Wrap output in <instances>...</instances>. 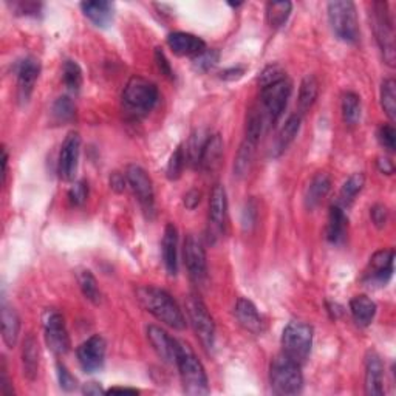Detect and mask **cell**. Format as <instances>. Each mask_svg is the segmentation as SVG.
<instances>
[{
  "label": "cell",
  "mask_w": 396,
  "mask_h": 396,
  "mask_svg": "<svg viewBox=\"0 0 396 396\" xmlns=\"http://www.w3.org/2000/svg\"><path fill=\"white\" fill-rule=\"evenodd\" d=\"M135 295L138 302L141 304L144 310L150 313L152 316L157 318L160 322H163V324L174 330L186 328L185 314H183L174 297L164 290L150 287L149 285V287H138Z\"/></svg>",
  "instance_id": "obj_1"
},
{
  "label": "cell",
  "mask_w": 396,
  "mask_h": 396,
  "mask_svg": "<svg viewBox=\"0 0 396 396\" xmlns=\"http://www.w3.org/2000/svg\"><path fill=\"white\" fill-rule=\"evenodd\" d=\"M160 99L158 87L149 79L134 76L124 87L122 110L130 120H141L149 115Z\"/></svg>",
  "instance_id": "obj_2"
},
{
  "label": "cell",
  "mask_w": 396,
  "mask_h": 396,
  "mask_svg": "<svg viewBox=\"0 0 396 396\" xmlns=\"http://www.w3.org/2000/svg\"><path fill=\"white\" fill-rule=\"evenodd\" d=\"M175 365L178 367L183 388L188 395L200 396L208 395L209 383L204 367L197 358L195 351L189 344L177 341V351H175Z\"/></svg>",
  "instance_id": "obj_3"
},
{
  "label": "cell",
  "mask_w": 396,
  "mask_h": 396,
  "mask_svg": "<svg viewBox=\"0 0 396 396\" xmlns=\"http://www.w3.org/2000/svg\"><path fill=\"white\" fill-rule=\"evenodd\" d=\"M300 364L285 355H278L273 359L269 369L271 387L277 395H297L302 392L304 376Z\"/></svg>",
  "instance_id": "obj_4"
},
{
  "label": "cell",
  "mask_w": 396,
  "mask_h": 396,
  "mask_svg": "<svg viewBox=\"0 0 396 396\" xmlns=\"http://www.w3.org/2000/svg\"><path fill=\"white\" fill-rule=\"evenodd\" d=\"M313 346V328L302 320H292L282 334V355L302 365L310 356Z\"/></svg>",
  "instance_id": "obj_5"
},
{
  "label": "cell",
  "mask_w": 396,
  "mask_h": 396,
  "mask_svg": "<svg viewBox=\"0 0 396 396\" xmlns=\"http://www.w3.org/2000/svg\"><path fill=\"white\" fill-rule=\"evenodd\" d=\"M328 20L334 34L344 42L355 43L359 39V24L356 6L348 0L328 3Z\"/></svg>",
  "instance_id": "obj_6"
},
{
  "label": "cell",
  "mask_w": 396,
  "mask_h": 396,
  "mask_svg": "<svg viewBox=\"0 0 396 396\" xmlns=\"http://www.w3.org/2000/svg\"><path fill=\"white\" fill-rule=\"evenodd\" d=\"M373 30L376 34L378 45L383 51L384 61L393 67L395 65V28L392 14L388 11V3H373Z\"/></svg>",
  "instance_id": "obj_7"
},
{
  "label": "cell",
  "mask_w": 396,
  "mask_h": 396,
  "mask_svg": "<svg viewBox=\"0 0 396 396\" xmlns=\"http://www.w3.org/2000/svg\"><path fill=\"white\" fill-rule=\"evenodd\" d=\"M186 311L190 324H192L197 337L206 350H212L215 339V325L206 305L197 295H190L186 299Z\"/></svg>",
  "instance_id": "obj_8"
},
{
  "label": "cell",
  "mask_w": 396,
  "mask_h": 396,
  "mask_svg": "<svg viewBox=\"0 0 396 396\" xmlns=\"http://www.w3.org/2000/svg\"><path fill=\"white\" fill-rule=\"evenodd\" d=\"M292 92V84L288 78H285L278 83L268 85L265 89H262V107L263 113L267 115V118L271 122H276L281 118L287 102L291 97Z\"/></svg>",
  "instance_id": "obj_9"
},
{
  "label": "cell",
  "mask_w": 396,
  "mask_h": 396,
  "mask_svg": "<svg viewBox=\"0 0 396 396\" xmlns=\"http://www.w3.org/2000/svg\"><path fill=\"white\" fill-rule=\"evenodd\" d=\"M183 257H185V265L188 268V273L190 278L197 283L201 285L206 282L208 278V262H206V253L201 241L194 234H189L185 240V246H183Z\"/></svg>",
  "instance_id": "obj_10"
},
{
  "label": "cell",
  "mask_w": 396,
  "mask_h": 396,
  "mask_svg": "<svg viewBox=\"0 0 396 396\" xmlns=\"http://www.w3.org/2000/svg\"><path fill=\"white\" fill-rule=\"evenodd\" d=\"M45 342L55 355H65L70 350V337L62 314L56 310H47L43 314Z\"/></svg>",
  "instance_id": "obj_11"
},
{
  "label": "cell",
  "mask_w": 396,
  "mask_h": 396,
  "mask_svg": "<svg viewBox=\"0 0 396 396\" xmlns=\"http://www.w3.org/2000/svg\"><path fill=\"white\" fill-rule=\"evenodd\" d=\"M126 178L129 186L134 190L139 204L146 214H153L155 211V194H153L152 180L141 166L130 164L126 169Z\"/></svg>",
  "instance_id": "obj_12"
},
{
  "label": "cell",
  "mask_w": 396,
  "mask_h": 396,
  "mask_svg": "<svg viewBox=\"0 0 396 396\" xmlns=\"http://www.w3.org/2000/svg\"><path fill=\"white\" fill-rule=\"evenodd\" d=\"M226 214H228V195L223 185H215L211 190L209 198V222H208V239L209 243H215V240L222 236Z\"/></svg>",
  "instance_id": "obj_13"
},
{
  "label": "cell",
  "mask_w": 396,
  "mask_h": 396,
  "mask_svg": "<svg viewBox=\"0 0 396 396\" xmlns=\"http://www.w3.org/2000/svg\"><path fill=\"white\" fill-rule=\"evenodd\" d=\"M78 361L87 373H94L102 369L106 361V341L99 334L89 337L78 347Z\"/></svg>",
  "instance_id": "obj_14"
},
{
  "label": "cell",
  "mask_w": 396,
  "mask_h": 396,
  "mask_svg": "<svg viewBox=\"0 0 396 396\" xmlns=\"http://www.w3.org/2000/svg\"><path fill=\"white\" fill-rule=\"evenodd\" d=\"M393 249H381L372 255L369 269L365 273V281L373 285H386L393 276Z\"/></svg>",
  "instance_id": "obj_15"
},
{
  "label": "cell",
  "mask_w": 396,
  "mask_h": 396,
  "mask_svg": "<svg viewBox=\"0 0 396 396\" xmlns=\"http://www.w3.org/2000/svg\"><path fill=\"white\" fill-rule=\"evenodd\" d=\"M79 152H80V136L78 132H70L62 144V149L59 153V163H57V169H59V175L62 180L70 181L75 178V174L78 171Z\"/></svg>",
  "instance_id": "obj_16"
},
{
  "label": "cell",
  "mask_w": 396,
  "mask_h": 396,
  "mask_svg": "<svg viewBox=\"0 0 396 396\" xmlns=\"http://www.w3.org/2000/svg\"><path fill=\"white\" fill-rule=\"evenodd\" d=\"M17 94L19 101L25 104L30 99L41 75V64L34 57H25L17 64Z\"/></svg>",
  "instance_id": "obj_17"
},
{
  "label": "cell",
  "mask_w": 396,
  "mask_h": 396,
  "mask_svg": "<svg viewBox=\"0 0 396 396\" xmlns=\"http://www.w3.org/2000/svg\"><path fill=\"white\" fill-rule=\"evenodd\" d=\"M167 45L177 56H192L197 57L206 51V42L195 34L175 31L167 36Z\"/></svg>",
  "instance_id": "obj_18"
},
{
  "label": "cell",
  "mask_w": 396,
  "mask_h": 396,
  "mask_svg": "<svg viewBox=\"0 0 396 396\" xmlns=\"http://www.w3.org/2000/svg\"><path fill=\"white\" fill-rule=\"evenodd\" d=\"M365 393L369 396L384 395V365L375 351L365 358Z\"/></svg>",
  "instance_id": "obj_19"
},
{
  "label": "cell",
  "mask_w": 396,
  "mask_h": 396,
  "mask_svg": "<svg viewBox=\"0 0 396 396\" xmlns=\"http://www.w3.org/2000/svg\"><path fill=\"white\" fill-rule=\"evenodd\" d=\"M148 339L157 355L166 362L175 364V351H177V339L169 336L163 328L157 325L148 327Z\"/></svg>",
  "instance_id": "obj_20"
},
{
  "label": "cell",
  "mask_w": 396,
  "mask_h": 396,
  "mask_svg": "<svg viewBox=\"0 0 396 396\" xmlns=\"http://www.w3.org/2000/svg\"><path fill=\"white\" fill-rule=\"evenodd\" d=\"M236 318L239 324L243 327L246 332L253 334H260L263 332V319L257 311V308L245 297H240L236 304Z\"/></svg>",
  "instance_id": "obj_21"
},
{
  "label": "cell",
  "mask_w": 396,
  "mask_h": 396,
  "mask_svg": "<svg viewBox=\"0 0 396 396\" xmlns=\"http://www.w3.org/2000/svg\"><path fill=\"white\" fill-rule=\"evenodd\" d=\"M41 350L38 339L33 334H28L22 344V365H24V375L27 379L34 381L39 375Z\"/></svg>",
  "instance_id": "obj_22"
},
{
  "label": "cell",
  "mask_w": 396,
  "mask_h": 396,
  "mask_svg": "<svg viewBox=\"0 0 396 396\" xmlns=\"http://www.w3.org/2000/svg\"><path fill=\"white\" fill-rule=\"evenodd\" d=\"M0 320H2V337L6 347H16L20 332V318L17 311L5 300L2 302V310H0Z\"/></svg>",
  "instance_id": "obj_23"
},
{
  "label": "cell",
  "mask_w": 396,
  "mask_h": 396,
  "mask_svg": "<svg viewBox=\"0 0 396 396\" xmlns=\"http://www.w3.org/2000/svg\"><path fill=\"white\" fill-rule=\"evenodd\" d=\"M163 260L166 271L171 276H175L178 271V234L177 228L169 223L163 236Z\"/></svg>",
  "instance_id": "obj_24"
},
{
  "label": "cell",
  "mask_w": 396,
  "mask_h": 396,
  "mask_svg": "<svg viewBox=\"0 0 396 396\" xmlns=\"http://www.w3.org/2000/svg\"><path fill=\"white\" fill-rule=\"evenodd\" d=\"M330 189H332V180L325 172H319L311 178L310 185L305 192V204L308 209L318 208L325 200Z\"/></svg>",
  "instance_id": "obj_25"
},
{
  "label": "cell",
  "mask_w": 396,
  "mask_h": 396,
  "mask_svg": "<svg viewBox=\"0 0 396 396\" xmlns=\"http://www.w3.org/2000/svg\"><path fill=\"white\" fill-rule=\"evenodd\" d=\"M350 311L358 327H369L376 316V304L364 295L355 296L350 300Z\"/></svg>",
  "instance_id": "obj_26"
},
{
  "label": "cell",
  "mask_w": 396,
  "mask_h": 396,
  "mask_svg": "<svg viewBox=\"0 0 396 396\" xmlns=\"http://www.w3.org/2000/svg\"><path fill=\"white\" fill-rule=\"evenodd\" d=\"M347 226H348V220L346 217V212H344L339 204H334V206L330 208L328 225H327L328 241H332L333 245L342 243L347 236Z\"/></svg>",
  "instance_id": "obj_27"
},
{
  "label": "cell",
  "mask_w": 396,
  "mask_h": 396,
  "mask_svg": "<svg viewBox=\"0 0 396 396\" xmlns=\"http://www.w3.org/2000/svg\"><path fill=\"white\" fill-rule=\"evenodd\" d=\"M84 16L93 22L97 27L104 28L113 20V5L104 0H97V2H83L80 3Z\"/></svg>",
  "instance_id": "obj_28"
},
{
  "label": "cell",
  "mask_w": 396,
  "mask_h": 396,
  "mask_svg": "<svg viewBox=\"0 0 396 396\" xmlns=\"http://www.w3.org/2000/svg\"><path fill=\"white\" fill-rule=\"evenodd\" d=\"M223 157V139L218 134L209 136V139L204 144V149L200 158V167L204 171H214L220 164Z\"/></svg>",
  "instance_id": "obj_29"
},
{
  "label": "cell",
  "mask_w": 396,
  "mask_h": 396,
  "mask_svg": "<svg viewBox=\"0 0 396 396\" xmlns=\"http://www.w3.org/2000/svg\"><path fill=\"white\" fill-rule=\"evenodd\" d=\"M300 124H302V116H300L299 113L291 115L287 120V122L283 124V127L281 129V132H278L277 141L274 146L276 155H281V153L287 150L288 146L295 141L300 130Z\"/></svg>",
  "instance_id": "obj_30"
},
{
  "label": "cell",
  "mask_w": 396,
  "mask_h": 396,
  "mask_svg": "<svg viewBox=\"0 0 396 396\" xmlns=\"http://www.w3.org/2000/svg\"><path fill=\"white\" fill-rule=\"evenodd\" d=\"M319 94V83L316 76L306 75L302 83H300L299 89V98H297V107H299V115L308 112L313 107L316 98Z\"/></svg>",
  "instance_id": "obj_31"
},
{
  "label": "cell",
  "mask_w": 396,
  "mask_h": 396,
  "mask_svg": "<svg viewBox=\"0 0 396 396\" xmlns=\"http://www.w3.org/2000/svg\"><path fill=\"white\" fill-rule=\"evenodd\" d=\"M292 11V3L288 0L283 2H269L267 5V20L271 28H281L287 24L290 14Z\"/></svg>",
  "instance_id": "obj_32"
},
{
  "label": "cell",
  "mask_w": 396,
  "mask_h": 396,
  "mask_svg": "<svg viewBox=\"0 0 396 396\" xmlns=\"http://www.w3.org/2000/svg\"><path fill=\"white\" fill-rule=\"evenodd\" d=\"M364 185H365L364 174L358 172V174L350 175L347 181L342 185L341 194H339V201L342 203V206H350V204L355 201L356 195L362 190Z\"/></svg>",
  "instance_id": "obj_33"
},
{
  "label": "cell",
  "mask_w": 396,
  "mask_h": 396,
  "mask_svg": "<svg viewBox=\"0 0 396 396\" xmlns=\"http://www.w3.org/2000/svg\"><path fill=\"white\" fill-rule=\"evenodd\" d=\"M342 116L348 126H356L361 120V98L356 93L348 92L342 97Z\"/></svg>",
  "instance_id": "obj_34"
},
{
  "label": "cell",
  "mask_w": 396,
  "mask_h": 396,
  "mask_svg": "<svg viewBox=\"0 0 396 396\" xmlns=\"http://www.w3.org/2000/svg\"><path fill=\"white\" fill-rule=\"evenodd\" d=\"M209 136L211 135H208L204 130H197L195 134H192V136H190L186 148V158L190 166L194 167L200 166V158L204 149V144H206Z\"/></svg>",
  "instance_id": "obj_35"
},
{
  "label": "cell",
  "mask_w": 396,
  "mask_h": 396,
  "mask_svg": "<svg viewBox=\"0 0 396 396\" xmlns=\"http://www.w3.org/2000/svg\"><path fill=\"white\" fill-rule=\"evenodd\" d=\"M265 121L267 115L263 113V110L253 108L248 115L246 120V138L248 141H251L254 144L259 143V139L263 134V129H265Z\"/></svg>",
  "instance_id": "obj_36"
},
{
  "label": "cell",
  "mask_w": 396,
  "mask_h": 396,
  "mask_svg": "<svg viewBox=\"0 0 396 396\" xmlns=\"http://www.w3.org/2000/svg\"><path fill=\"white\" fill-rule=\"evenodd\" d=\"M255 146L257 144L248 141V139H245V141L241 143L236 158V164H234V174H236L237 177H245V175L249 172V169H251Z\"/></svg>",
  "instance_id": "obj_37"
},
{
  "label": "cell",
  "mask_w": 396,
  "mask_h": 396,
  "mask_svg": "<svg viewBox=\"0 0 396 396\" xmlns=\"http://www.w3.org/2000/svg\"><path fill=\"white\" fill-rule=\"evenodd\" d=\"M381 106L392 121L396 120V83L388 78L381 84Z\"/></svg>",
  "instance_id": "obj_38"
},
{
  "label": "cell",
  "mask_w": 396,
  "mask_h": 396,
  "mask_svg": "<svg viewBox=\"0 0 396 396\" xmlns=\"http://www.w3.org/2000/svg\"><path fill=\"white\" fill-rule=\"evenodd\" d=\"M62 78L64 84L71 92H79L83 87V70L75 61H65L62 67Z\"/></svg>",
  "instance_id": "obj_39"
},
{
  "label": "cell",
  "mask_w": 396,
  "mask_h": 396,
  "mask_svg": "<svg viewBox=\"0 0 396 396\" xmlns=\"http://www.w3.org/2000/svg\"><path fill=\"white\" fill-rule=\"evenodd\" d=\"M79 285L87 300H90L94 305L101 302V291L98 288V282L90 271H83V273L79 274Z\"/></svg>",
  "instance_id": "obj_40"
},
{
  "label": "cell",
  "mask_w": 396,
  "mask_h": 396,
  "mask_svg": "<svg viewBox=\"0 0 396 396\" xmlns=\"http://www.w3.org/2000/svg\"><path fill=\"white\" fill-rule=\"evenodd\" d=\"M76 107L69 97H61L55 101L53 108H51V115L57 122H70L75 118Z\"/></svg>",
  "instance_id": "obj_41"
},
{
  "label": "cell",
  "mask_w": 396,
  "mask_h": 396,
  "mask_svg": "<svg viewBox=\"0 0 396 396\" xmlns=\"http://www.w3.org/2000/svg\"><path fill=\"white\" fill-rule=\"evenodd\" d=\"M185 164H186V152L181 148V146H178L167 163V178L178 180Z\"/></svg>",
  "instance_id": "obj_42"
},
{
  "label": "cell",
  "mask_w": 396,
  "mask_h": 396,
  "mask_svg": "<svg viewBox=\"0 0 396 396\" xmlns=\"http://www.w3.org/2000/svg\"><path fill=\"white\" fill-rule=\"evenodd\" d=\"M285 78H287L285 76V70L281 67V65L273 64V65H268V67L260 73L259 84L262 85V89H265V87L273 85Z\"/></svg>",
  "instance_id": "obj_43"
},
{
  "label": "cell",
  "mask_w": 396,
  "mask_h": 396,
  "mask_svg": "<svg viewBox=\"0 0 396 396\" xmlns=\"http://www.w3.org/2000/svg\"><path fill=\"white\" fill-rule=\"evenodd\" d=\"M218 62V51L217 50H206L201 55L194 57V67L200 71H208L212 67H215Z\"/></svg>",
  "instance_id": "obj_44"
},
{
  "label": "cell",
  "mask_w": 396,
  "mask_h": 396,
  "mask_svg": "<svg viewBox=\"0 0 396 396\" xmlns=\"http://www.w3.org/2000/svg\"><path fill=\"white\" fill-rule=\"evenodd\" d=\"M378 141L388 152H395L396 149V130L390 124H384L378 130Z\"/></svg>",
  "instance_id": "obj_45"
},
{
  "label": "cell",
  "mask_w": 396,
  "mask_h": 396,
  "mask_svg": "<svg viewBox=\"0 0 396 396\" xmlns=\"http://www.w3.org/2000/svg\"><path fill=\"white\" fill-rule=\"evenodd\" d=\"M87 197H89V185H87L84 180L76 181L69 190L70 203L75 204V206H80V204H84Z\"/></svg>",
  "instance_id": "obj_46"
},
{
  "label": "cell",
  "mask_w": 396,
  "mask_h": 396,
  "mask_svg": "<svg viewBox=\"0 0 396 396\" xmlns=\"http://www.w3.org/2000/svg\"><path fill=\"white\" fill-rule=\"evenodd\" d=\"M57 378H59V384L64 388V390L71 392L73 388H76V378L71 375V373L67 370V367L64 364H57Z\"/></svg>",
  "instance_id": "obj_47"
},
{
  "label": "cell",
  "mask_w": 396,
  "mask_h": 396,
  "mask_svg": "<svg viewBox=\"0 0 396 396\" xmlns=\"http://www.w3.org/2000/svg\"><path fill=\"white\" fill-rule=\"evenodd\" d=\"M155 62H157L158 70L163 73L166 78H169V79L174 78V71H172V67H171V62L167 61V57H166V55L163 53V51H161V48L155 50Z\"/></svg>",
  "instance_id": "obj_48"
},
{
  "label": "cell",
  "mask_w": 396,
  "mask_h": 396,
  "mask_svg": "<svg viewBox=\"0 0 396 396\" xmlns=\"http://www.w3.org/2000/svg\"><path fill=\"white\" fill-rule=\"evenodd\" d=\"M372 222L375 223L378 228H384L386 223H387V218H388V211L383 204H376V206L372 208Z\"/></svg>",
  "instance_id": "obj_49"
},
{
  "label": "cell",
  "mask_w": 396,
  "mask_h": 396,
  "mask_svg": "<svg viewBox=\"0 0 396 396\" xmlns=\"http://www.w3.org/2000/svg\"><path fill=\"white\" fill-rule=\"evenodd\" d=\"M14 8H16L17 14H22V16H38L41 11V3L19 2V3H14Z\"/></svg>",
  "instance_id": "obj_50"
},
{
  "label": "cell",
  "mask_w": 396,
  "mask_h": 396,
  "mask_svg": "<svg viewBox=\"0 0 396 396\" xmlns=\"http://www.w3.org/2000/svg\"><path fill=\"white\" fill-rule=\"evenodd\" d=\"M200 200H201V194L198 192L197 189L189 190V192L185 195V206L192 211L198 206V204H200Z\"/></svg>",
  "instance_id": "obj_51"
},
{
  "label": "cell",
  "mask_w": 396,
  "mask_h": 396,
  "mask_svg": "<svg viewBox=\"0 0 396 396\" xmlns=\"http://www.w3.org/2000/svg\"><path fill=\"white\" fill-rule=\"evenodd\" d=\"M2 376H0V393L2 395H13L14 388L10 383L8 376H6V367H5V361H2Z\"/></svg>",
  "instance_id": "obj_52"
},
{
  "label": "cell",
  "mask_w": 396,
  "mask_h": 396,
  "mask_svg": "<svg viewBox=\"0 0 396 396\" xmlns=\"http://www.w3.org/2000/svg\"><path fill=\"white\" fill-rule=\"evenodd\" d=\"M243 75H245L243 67H232V69H226V70L220 73V78L225 79V80H237Z\"/></svg>",
  "instance_id": "obj_53"
},
{
  "label": "cell",
  "mask_w": 396,
  "mask_h": 396,
  "mask_svg": "<svg viewBox=\"0 0 396 396\" xmlns=\"http://www.w3.org/2000/svg\"><path fill=\"white\" fill-rule=\"evenodd\" d=\"M126 181H127V178H126V175H121V174H118V172H115L113 175H112V178H110V186H112V189H115L116 192H122L124 189H126Z\"/></svg>",
  "instance_id": "obj_54"
},
{
  "label": "cell",
  "mask_w": 396,
  "mask_h": 396,
  "mask_svg": "<svg viewBox=\"0 0 396 396\" xmlns=\"http://www.w3.org/2000/svg\"><path fill=\"white\" fill-rule=\"evenodd\" d=\"M378 169L381 172L387 174V175H392L395 172V166L388 158H379L378 160Z\"/></svg>",
  "instance_id": "obj_55"
},
{
  "label": "cell",
  "mask_w": 396,
  "mask_h": 396,
  "mask_svg": "<svg viewBox=\"0 0 396 396\" xmlns=\"http://www.w3.org/2000/svg\"><path fill=\"white\" fill-rule=\"evenodd\" d=\"M254 215H255V204L254 201L248 203V208L245 209V218H243V225H254Z\"/></svg>",
  "instance_id": "obj_56"
},
{
  "label": "cell",
  "mask_w": 396,
  "mask_h": 396,
  "mask_svg": "<svg viewBox=\"0 0 396 396\" xmlns=\"http://www.w3.org/2000/svg\"><path fill=\"white\" fill-rule=\"evenodd\" d=\"M83 392H84V395H99V393H104V390H102L101 386L97 384V383L85 384L84 388H83Z\"/></svg>",
  "instance_id": "obj_57"
},
{
  "label": "cell",
  "mask_w": 396,
  "mask_h": 396,
  "mask_svg": "<svg viewBox=\"0 0 396 396\" xmlns=\"http://www.w3.org/2000/svg\"><path fill=\"white\" fill-rule=\"evenodd\" d=\"M107 393H132V395H136L139 393L136 388H127V387H113L110 388Z\"/></svg>",
  "instance_id": "obj_58"
},
{
  "label": "cell",
  "mask_w": 396,
  "mask_h": 396,
  "mask_svg": "<svg viewBox=\"0 0 396 396\" xmlns=\"http://www.w3.org/2000/svg\"><path fill=\"white\" fill-rule=\"evenodd\" d=\"M2 153H3V158H2V177H3V183H5V180H6V167H8V152H6V149L3 148Z\"/></svg>",
  "instance_id": "obj_59"
}]
</instances>
